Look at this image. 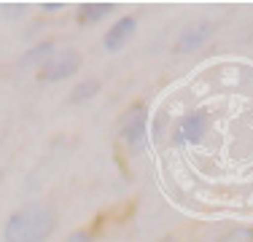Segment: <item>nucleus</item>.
<instances>
[{
	"label": "nucleus",
	"mask_w": 253,
	"mask_h": 242,
	"mask_svg": "<svg viewBox=\"0 0 253 242\" xmlns=\"http://www.w3.org/2000/svg\"><path fill=\"white\" fill-rule=\"evenodd\" d=\"M57 215L46 204H30V207L16 210L5 221L3 240L5 242H43L54 234Z\"/></svg>",
	"instance_id": "f257e3e1"
},
{
	"label": "nucleus",
	"mask_w": 253,
	"mask_h": 242,
	"mask_svg": "<svg viewBox=\"0 0 253 242\" xmlns=\"http://www.w3.org/2000/svg\"><path fill=\"white\" fill-rule=\"evenodd\" d=\"M210 132V113L200 108V111H189L180 116V121L175 124L172 132V140L175 145H200Z\"/></svg>",
	"instance_id": "f03ea898"
},
{
	"label": "nucleus",
	"mask_w": 253,
	"mask_h": 242,
	"mask_svg": "<svg viewBox=\"0 0 253 242\" xmlns=\"http://www.w3.org/2000/svg\"><path fill=\"white\" fill-rule=\"evenodd\" d=\"M81 68V54L73 48H65V51H54L51 59L41 68V78L43 81H65L73 73H78Z\"/></svg>",
	"instance_id": "7ed1b4c3"
},
{
	"label": "nucleus",
	"mask_w": 253,
	"mask_h": 242,
	"mask_svg": "<svg viewBox=\"0 0 253 242\" xmlns=\"http://www.w3.org/2000/svg\"><path fill=\"white\" fill-rule=\"evenodd\" d=\"M122 137L132 151H140L148 137V111L143 105H135L122 121Z\"/></svg>",
	"instance_id": "20e7f679"
},
{
	"label": "nucleus",
	"mask_w": 253,
	"mask_h": 242,
	"mask_svg": "<svg viewBox=\"0 0 253 242\" xmlns=\"http://www.w3.org/2000/svg\"><path fill=\"white\" fill-rule=\"evenodd\" d=\"M135 16H122V19H116L111 24V30H105V35H102V46H105V51H122V48L132 40V35H135Z\"/></svg>",
	"instance_id": "39448f33"
},
{
	"label": "nucleus",
	"mask_w": 253,
	"mask_h": 242,
	"mask_svg": "<svg viewBox=\"0 0 253 242\" xmlns=\"http://www.w3.org/2000/svg\"><path fill=\"white\" fill-rule=\"evenodd\" d=\"M210 24H197V27H189V30H183L180 33V38H178V43H175V51L180 54H189V51H197L205 40L210 38Z\"/></svg>",
	"instance_id": "423d86ee"
},
{
	"label": "nucleus",
	"mask_w": 253,
	"mask_h": 242,
	"mask_svg": "<svg viewBox=\"0 0 253 242\" xmlns=\"http://www.w3.org/2000/svg\"><path fill=\"white\" fill-rule=\"evenodd\" d=\"M113 8H116L113 3H81L76 8V19L81 24H97L105 16H111Z\"/></svg>",
	"instance_id": "0eeeda50"
},
{
	"label": "nucleus",
	"mask_w": 253,
	"mask_h": 242,
	"mask_svg": "<svg viewBox=\"0 0 253 242\" xmlns=\"http://www.w3.org/2000/svg\"><path fill=\"white\" fill-rule=\"evenodd\" d=\"M51 54H54V46H51V40H43V43H38V46H33L30 51L22 57V68H43L46 62L51 59Z\"/></svg>",
	"instance_id": "6e6552de"
},
{
	"label": "nucleus",
	"mask_w": 253,
	"mask_h": 242,
	"mask_svg": "<svg viewBox=\"0 0 253 242\" xmlns=\"http://www.w3.org/2000/svg\"><path fill=\"white\" fill-rule=\"evenodd\" d=\"M100 92V81H94V78H86V81H81L78 86L73 89V94H70V100L73 102H84L89 100V97H94Z\"/></svg>",
	"instance_id": "1a4fd4ad"
},
{
	"label": "nucleus",
	"mask_w": 253,
	"mask_h": 242,
	"mask_svg": "<svg viewBox=\"0 0 253 242\" xmlns=\"http://www.w3.org/2000/svg\"><path fill=\"white\" fill-rule=\"evenodd\" d=\"M218 242H253V229H232Z\"/></svg>",
	"instance_id": "9d476101"
},
{
	"label": "nucleus",
	"mask_w": 253,
	"mask_h": 242,
	"mask_svg": "<svg viewBox=\"0 0 253 242\" xmlns=\"http://www.w3.org/2000/svg\"><path fill=\"white\" fill-rule=\"evenodd\" d=\"M65 242H92V237H89V232H76V234H70Z\"/></svg>",
	"instance_id": "9b49d317"
},
{
	"label": "nucleus",
	"mask_w": 253,
	"mask_h": 242,
	"mask_svg": "<svg viewBox=\"0 0 253 242\" xmlns=\"http://www.w3.org/2000/svg\"><path fill=\"white\" fill-rule=\"evenodd\" d=\"M62 3H43V11H59Z\"/></svg>",
	"instance_id": "f8f14e48"
}]
</instances>
